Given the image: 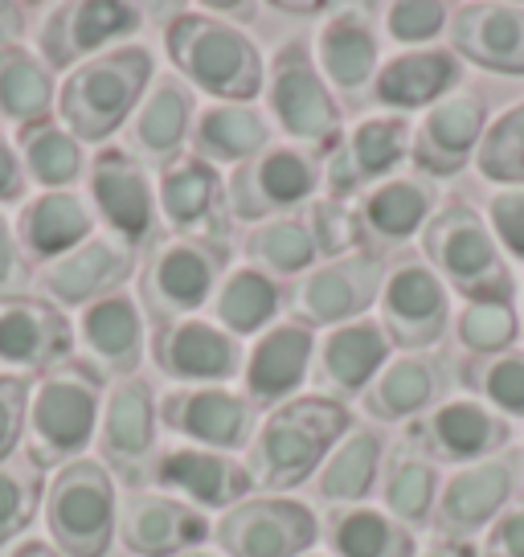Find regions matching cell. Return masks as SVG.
I'll list each match as a JSON object with an SVG mask.
<instances>
[{"mask_svg":"<svg viewBox=\"0 0 524 557\" xmlns=\"http://www.w3.org/2000/svg\"><path fill=\"white\" fill-rule=\"evenodd\" d=\"M352 426L357 418L349 406L324 394H296L291 401L275 406L271 414H262L242 455L254 492L283 496L291 487L308 484Z\"/></svg>","mask_w":524,"mask_h":557,"instance_id":"6da1fadb","label":"cell"},{"mask_svg":"<svg viewBox=\"0 0 524 557\" xmlns=\"http://www.w3.org/2000/svg\"><path fill=\"white\" fill-rule=\"evenodd\" d=\"M152 78H157V53L140 41L115 46L99 58H87L58 83L53 115L71 127V136L83 148L87 144L103 148L107 139L123 132L127 120L136 115Z\"/></svg>","mask_w":524,"mask_h":557,"instance_id":"7a4b0ae2","label":"cell"},{"mask_svg":"<svg viewBox=\"0 0 524 557\" xmlns=\"http://www.w3.org/2000/svg\"><path fill=\"white\" fill-rule=\"evenodd\" d=\"M164 53L189 87L213 95V103H254L266 87L254 37L205 9H180L164 25Z\"/></svg>","mask_w":524,"mask_h":557,"instance_id":"3957f363","label":"cell"},{"mask_svg":"<svg viewBox=\"0 0 524 557\" xmlns=\"http://www.w3.org/2000/svg\"><path fill=\"white\" fill-rule=\"evenodd\" d=\"M419 255L435 267L447 292H459L463 299H512L516 304L521 296L516 275L504 262V250L496 246L488 213H479L467 197L438 201L431 222L419 234Z\"/></svg>","mask_w":524,"mask_h":557,"instance_id":"277c9868","label":"cell"},{"mask_svg":"<svg viewBox=\"0 0 524 557\" xmlns=\"http://www.w3.org/2000/svg\"><path fill=\"white\" fill-rule=\"evenodd\" d=\"M103 398V377L83 357H71L66 366L41 373L29 398V426L21 451L41 471H58L71 459H83V451L99 435Z\"/></svg>","mask_w":524,"mask_h":557,"instance_id":"5b68a950","label":"cell"},{"mask_svg":"<svg viewBox=\"0 0 524 557\" xmlns=\"http://www.w3.org/2000/svg\"><path fill=\"white\" fill-rule=\"evenodd\" d=\"M266 115L283 136L324 157L345 132V107L336 103L324 74L315 66V53L303 37H287L266 62Z\"/></svg>","mask_w":524,"mask_h":557,"instance_id":"8992f818","label":"cell"},{"mask_svg":"<svg viewBox=\"0 0 524 557\" xmlns=\"http://www.w3.org/2000/svg\"><path fill=\"white\" fill-rule=\"evenodd\" d=\"M41 521L50 533V545L66 557H107L120 521V492L115 475L99 459H71L58 468L46 484Z\"/></svg>","mask_w":524,"mask_h":557,"instance_id":"52a82bcc","label":"cell"},{"mask_svg":"<svg viewBox=\"0 0 524 557\" xmlns=\"http://www.w3.org/2000/svg\"><path fill=\"white\" fill-rule=\"evenodd\" d=\"M229 271V243H197L160 234L144 250L140 275H136V299L152 324L197 315L213 299L217 283Z\"/></svg>","mask_w":524,"mask_h":557,"instance_id":"ba28073f","label":"cell"},{"mask_svg":"<svg viewBox=\"0 0 524 557\" xmlns=\"http://www.w3.org/2000/svg\"><path fill=\"white\" fill-rule=\"evenodd\" d=\"M320 157L299 144H271L259 157L229 169L226 176V209L229 218L259 226L266 218L299 213L315 201L320 189Z\"/></svg>","mask_w":524,"mask_h":557,"instance_id":"9c48e42d","label":"cell"},{"mask_svg":"<svg viewBox=\"0 0 524 557\" xmlns=\"http://www.w3.org/2000/svg\"><path fill=\"white\" fill-rule=\"evenodd\" d=\"M144 29V9L127 0H62L50 4L34 29V50L58 74L83 66L87 58L127 46Z\"/></svg>","mask_w":524,"mask_h":557,"instance_id":"30bf717a","label":"cell"},{"mask_svg":"<svg viewBox=\"0 0 524 557\" xmlns=\"http://www.w3.org/2000/svg\"><path fill=\"white\" fill-rule=\"evenodd\" d=\"M87 201L107 234H115L132 250H148L160 238L157 181L123 144H103L87 160Z\"/></svg>","mask_w":524,"mask_h":557,"instance_id":"8fae6325","label":"cell"},{"mask_svg":"<svg viewBox=\"0 0 524 557\" xmlns=\"http://www.w3.org/2000/svg\"><path fill=\"white\" fill-rule=\"evenodd\" d=\"M385 283V259L352 250L340 259H328L312 267L308 275L287 283V320H296L312 332L340 329L377 304Z\"/></svg>","mask_w":524,"mask_h":557,"instance_id":"7c38bea8","label":"cell"},{"mask_svg":"<svg viewBox=\"0 0 524 557\" xmlns=\"http://www.w3.org/2000/svg\"><path fill=\"white\" fill-rule=\"evenodd\" d=\"M451 292L422 255H402L385 267L377 320L389 345L402 352H426L451 329Z\"/></svg>","mask_w":524,"mask_h":557,"instance_id":"4fadbf2b","label":"cell"},{"mask_svg":"<svg viewBox=\"0 0 524 557\" xmlns=\"http://www.w3.org/2000/svg\"><path fill=\"white\" fill-rule=\"evenodd\" d=\"M414 127L406 115H369L357 127L340 132L336 144L320 157V189L333 201L352 206L373 185L394 176V169L410 160Z\"/></svg>","mask_w":524,"mask_h":557,"instance_id":"5bb4252c","label":"cell"},{"mask_svg":"<svg viewBox=\"0 0 524 557\" xmlns=\"http://www.w3.org/2000/svg\"><path fill=\"white\" fill-rule=\"evenodd\" d=\"M320 541V517L296 496H246L213 524V545L226 557H299Z\"/></svg>","mask_w":524,"mask_h":557,"instance_id":"9a60e30c","label":"cell"},{"mask_svg":"<svg viewBox=\"0 0 524 557\" xmlns=\"http://www.w3.org/2000/svg\"><path fill=\"white\" fill-rule=\"evenodd\" d=\"M157 389L144 377H123L107 385L103 414H99V463L127 487H144L157 459Z\"/></svg>","mask_w":524,"mask_h":557,"instance_id":"2e32d148","label":"cell"},{"mask_svg":"<svg viewBox=\"0 0 524 557\" xmlns=\"http://www.w3.org/2000/svg\"><path fill=\"white\" fill-rule=\"evenodd\" d=\"M508 438H512V422L479 398H447L402 426V443L419 447L435 463H451V468L500 455Z\"/></svg>","mask_w":524,"mask_h":557,"instance_id":"e0dca14e","label":"cell"},{"mask_svg":"<svg viewBox=\"0 0 524 557\" xmlns=\"http://www.w3.org/2000/svg\"><path fill=\"white\" fill-rule=\"evenodd\" d=\"M516 471L521 459L512 451H500L479 463H463L454 468L442 487H438L435 512H431V533L451 541H472L484 533L516 496Z\"/></svg>","mask_w":524,"mask_h":557,"instance_id":"ac0fdd59","label":"cell"},{"mask_svg":"<svg viewBox=\"0 0 524 557\" xmlns=\"http://www.w3.org/2000/svg\"><path fill=\"white\" fill-rule=\"evenodd\" d=\"M160 426L189 438L192 447L238 455L254 438L259 406L229 385H173L157 398Z\"/></svg>","mask_w":524,"mask_h":557,"instance_id":"d6986e66","label":"cell"},{"mask_svg":"<svg viewBox=\"0 0 524 557\" xmlns=\"http://www.w3.org/2000/svg\"><path fill=\"white\" fill-rule=\"evenodd\" d=\"M148 357L169 382L180 385H226L246 366L242 341L229 336L217 320H205V315L152 324Z\"/></svg>","mask_w":524,"mask_h":557,"instance_id":"ffe728a7","label":"cell"},{"mask_svg":"<svg viewBox=\"0 0 524 557\" xmlns=\"http://www.w3.org/2000/svg\"><path fill=\"white\" fill-rule=\"evenodd\" d=\"M312 53L328 90L336 95V103L361 111L373 99V83L382 70V46H377V29L369 21L365 4L328 9V17L315 29Z\"/></svg>","mask_w":524,"mask_h":557,"instance_id":"44dd1931","label":"cell"},{"mask_svg":"<svg viewBox=\"0 0 524 557\" xmlns=\"http://www.w3.org/2000/svg\"><path fill=\"white\" fill-rule=\"evenodd\" d=\"M136 271V250L120 243L115 234L95 230L87 243L74 246L71 255L46 262L34 271V296L66 308H90L95 299L123 292V283Z\"/></svg>","mask_w":524,"mask_h":557,"instance_id":"7402d4cb","label":"cell"},{"mask_svg":"<svg viewBox=\"0 0 524 557\" xmlns=\"http://www.w3.org/2000/svg\"><path fill=\"white\" fill-rule=\"evenodd\" d=\"M488 132V103L479 90L459 87L447 99L422 111L419 127L410 136V160L426 181L459 176L479 152V139Z\"/></svg>","mask_w":524,"mask_h":557,"instance_id":"603a6c76","label":"cell"},{"mask_svg":"<svg viewBox=\"0 0 524 557\" xmlns=\"http://www.w3.org/2000/svg\"><path fill=\"white\" fill-rule=\"evenodd\" d=\"M78 348L71 315L41 296L0 299V366L4 373L41 377L50 369L66 366Z\"/></svg>","mask_w":524,"mask_h":557,"instance_id":"cb8c5ba5","label":"cell"},{"mask_svg":"<svg viewBox=\"0 0 524 557\" xmlns=\"http://www.w3.org/2000/svg\"><path fill=\"white\" fill-rule=\"evenodd\" d=\"M115 537L132 557H176L213 537V524L201 508L176 500L157 487H127L120 496Z\"/></svg>","mask_w":524,"mask_h":557,"instance_id":"d4e9b609","label":"cell"},{"mask_svg":"<svg viewBox=\"0 0 524 557\" xmlns=\"http://www.w3.org/2000/svg\"><path fill=\"white\" fill-rule=\"evenodd\" d=\"M157 206L176 238L197 243H229V209H226V176L210 160L176 157L169 169L157 173Z\"/></svg>","mask_w":524,"mask_h":557,"instance_id":"484cf974","label":"cell"},{"mask_svg":"<svg viewBox=\"0 0 524 557\" xmlns=\"http://www.w3.org/2000/svg\"><path fill=\"white\" fill-rule=\"evenodd\" d=\"M435 209L438 193L426 176H389L352 201L357 250L377 255V259L402 250L410 238H419Z\"/></svg>","mask_w":524,"mask_h":557,"instance_id":"4316f807","label":"cell"},{"mask_svg":"<svg viewBox=\"0 0 524 557\" xmlns=\"http://www.w3.org/2000/svg\"><path fill=\"white\" fill-rule=\"evenodd\" d=\"M148 484L157 492H169L192 508H234L254 492V480L246 471V459L229 451H210V447H164L152 459Z\"/></svg>","mask_w":524,"mask_h":557,"instance_id":"83f0119b","label":"cell"},{"mask_svg":"<svg viewBox=\"0 0 524 557\" xmlns=\"http://www.w3.org/2000/svg\"><path fill=\"white\" fill-rule=\"evenodd\" d=\"M389 357H394V345H389L377 315H361V320H349L340 329H328L324 336H315V394L349 406V398L365 394L369 382L382 373Z\"/></svg>","mask_w":524,"mask_h":557,"instance_id":"f1b7e54d","label":"cell"},{"mask_svg":"<svg viewBox=\"0 0 524 557\" xmlns=\"http://www.w3.org/2000/svg\"><path fill=\"white\" fill-rule=\"evenodd\" d=\"M447 41L459 62L504 78H524V4L516 0H472L451 9Z\"/></svg>","mask_w":524,"mask_h":557,"instance_id":"f546056e","label":"cell"},{"mask_svg":"<svg viewBox=\"0 0 524 557\" xmlns=\"http://www.w3.org/2000/svg\"><path fill=\"white\" fill-rule=\"evenodd\" d=\"M192 120H197V95L189 83L180 74H157L136 107V115L123 127V148L140 160L144 169L160 173L176 157H185Z\"/></svg>","mask_w":524,"mask_h":557,"instance_id":"4dcf8cb0","label":"cell"},{"mask_svg":"<svg viewBox=\"0 0 524 557\" xmlns=\"http://www.w3.org/2000/svg\"><path fill=\"white\" fill-rule=\"evenodd\" d=\"M78 348L99 377L123 382V377H140L144 352H148V329H144V308L132 292L95 299L78 315Z\"/></svg>","mask_w":524,"mask_h":557,"instance_id":"1f68e13d","label":"cell"},{"mask_svg":"<svg viewBox=\"0 0 524 557\" xmlns=\"http://www.w3.org/2000/svg\"><path fill=\"white\" fill-rule=\"evenodd\" d=\"M315 357V332L296 324V320H279L271 329L254 336V345L246 348L242 366V394L254 406L275 410L283 401L296 398V389L312 377Z\"/></svg>","mask_w":524,"mask_h":557,"instance_id":"d6a6232c","label":"cell"},{"mask_svg":"<svg viewBox=\"0 0 524 557\" xmlns=\"http://www.w3.org/2000/svg\"><path fill=\"white\" fill-rule=\"evenodd\" d=\"M99 218L90 209L87 193L78 189H46L25 197L17 206L13 230H17L21 255L29 267H46V262L71 255L74 246H83L95 234Z\"/></svg>","mask_w":524,"mask_h":557,"instance_id":"836d02e7","label":"cell"},{"mask_svg":"<svg viewBox=\"0 0 524 557\" xmlns=\"http://www.w3.org/2000/svg\"><path fill=\"white\" fill-rule=\"evenodd\" d=\"M463 83V62L451 46H426V50H402L382 62L373 83V103L389 107V115L402 111H426L438 99H447Z\"/></svg>","mask_w":524,"mask_h":557,"instance_id":"e575fe53","label":"cell"},{"mask_svg":"<svg viewBox=\"0 0 524 557\" xmlns=\"http://www.w3.org/2000/svg\"><path fill=\"white\" fill-rule=\"evenodd\" d=\"M447 369L435 352H394L361 394V410L377 422H410L447 401Z\"/></svg>","mask_w":524,"mask_h":557,"instance_id":"d590c367","label":"cell"},{"mask_svg":"<svg viewBox=\"0 0 524 557\" xmlns=\"http://www.w3.org/2000/svg\"><path fill=\"white\" fill-rule=\"evenodd\" d=\"M385 435L377 426L357 422L349 435L336 443L328 459L320 463V471L312 475V492L324 505H365L369 496L377 492L385 463Z\"/></svg>","mask_w":524,"mask_h":557,"instance_id":"8d00e7d4","label":"cell"},{"mask_svg":"<svg viewBox=\"0 0 524 557\" xmlns=\"http://www.w3.org/2000/svg\"><path fill=\"white\" fill-rule=\"evenodd\" d=\"M271 148V123L254 103H210L197 111L189 136V152L210 160L213 169L222 164H246Z\"/></svg>","mask_w":524,"mask_h":557,"instance_id":"74e56055","label":"cell"},{"mask_svg":"<svg viewBox=\"0 0 524 557\" xmlns=\"http://www.w3.org/2000/svg\"><path fill=\"white\" fill-rule=\"evenodd\" d=\"M213 320L229 336H262L271 324H279V312L287 308V287L279 278H271L259 267H229L226 278L213 292Z\"/></svg>","mask_w":524,"mask_h":557,"instance_id":"f35d334b","label":"cell"},{"mask_svg":"<svg viewBox=\"0 0 524 557\" xmlns=\"http://www.w3.org/2000/svg\"><path fill=\"white\" fill-rule=\"evenodd\" d=\"M333 557H419L414 529L394 521L385 508L336 505L320 524Z\"/></svg>","mask_w":524,"mask_h":557,"instance_id":"ab89813d","label":"cell"},{"mask_svg":"<svg viewBox=\"0 0 524 557\" xmlns=\"http://www.w3.org/2000/svg\"><path fill=\"white\" fill-rule=\"evenodd\" d=\"M438 487H442V471L431 455H422L410 443L385 451L377 492H382V508L394 521H402L406 529H431Z\"/></svg>","mask_w":524,"mask_h":557,"instance_id":"60d3db41","label":"cell"},{"mask_svg":"<svg viewBox=\"0 0 524 557\" xmlns=\"http://www.w3.org/2000/svg\"><path fill=\"white\" fill-rule=\"evenodd\" d=\"M13 144H17L25 181L37 185V193L74 189L87 176V148L71 136V127L58 120V115L17 127Z\"/></svg>","mask_w":524,"mask_h":557,"instance_id":"b9f144b4","label":"cell"},{"mask_svg":"<svg viewBox=\"0 0 524 557\" xmlns=\"http://www.w3.org/2000/svg\"><path fill=\"white\" fill-rule=\"evenodd\" d=\"M58 107V74L34 46H0V123L50 120Z\"/></svg>","mask_w":524,"mask_h":557,"instance_id":"7bdbcfd3","label":"cell"},{"mask_svg":"<svg viewBox=\"0 0 524 557\" xmlns=\"http://www.w3.org/2000/svg\"><path fill=\"white\" fill-rule=\"evenodd\" d=\"M246 267H259L271 278H299L308 275L320 259V246L312 238L308 213H283V218H266L259 226L246 230L242 238Z\"/></svg>","mask_w":524,"mask_h":557,"instance_id":"ee69618b","label":"cell"},{"mask_svg":"<svg viewBox=\"0 0 524 557\" xmlns=\"http://www.w3.org/2000/svg\"><path fill=\"white\" fill-rule=\"evenodd\" d=\"M459 377L475 398L504 418H524V348H504L491 357H467Z\"/></svg>","mask_w":524,"mask_h":557,"instance_id":"f6af8a7d","label":"cell"},{"mask_svg":"<svg viewBox=\"0 0 524 557\" xmlns=\"http://www.w3.org/2000/svg\"><path fill=\"white\" fill-rule=\"evenodd\" d=\"M454 320V336L467 348V357H491L516 348L521 336V308L512 299H463Z\"/></svg>","mask_w":524,"mask_h":557,"instance_id":"bcb514c9","label":"cell"},{"mask_svg":"<svg viewBox=\"0 0 524 557\" xmlns=\"http://www.w3.org/2000/svg\"><path fill=\"white\" fill-rule=\"evenodd\" d=\"M46 484H50L46 471L25 451H17L9 463H0V545L17 541L41 517Z\"/></svg>","mask_w":524,"mask_h":557,"instance_id":"7dc6e473","label":"cell"},{"mask_svg":"<svg viewBox=\"0 0 524 557\" xmlns=\"http://www.w3.org/2000/svg\"><path fill=\"white\" fill-rule=\"evenodd\" d=\"M475 169L491 185H504V189L524 185V99L488 120V132L475 152Z\"/></svg>","mask_w":524,"mask_h":557,"instance_id":"c3c4849f","label":"cell"},{"mask_svg":"<svg viewBox=\"0 0 524 557\" xmlns=\"http://www.w3.org/2000/svg\"><path fill=\"white\" fill-rule=\"evenodd\" d=\"M451 9L438 0H398L385 9V34L406 50H426V41L447 34Z\"/></svg>","mask_w":524,"mask_h":557,"instance_id":"681fc988","label":"cell"},{"mask_svg":"<svg viewBox=\"0 0 524 557\" xmlns=\"http://www.w3.org/2000/svg\"><path fill=\"white\" fill-rule=\"evenodd\" d=\"M303 213H308V226H312V238H315V246H320V259H324V262L340 259V255H352V250H357L352 206H345V201H333V197H315Z\"/></svg>","mask_w":524,"mask_h":557,"instance_id":"f907efd6","label":"cell"},{"mask_svg":"<svg viewBox=\"0 0 524 557\" xmlns=\"http://www.w3.org/2000/svg\"><path fill=\"white\" fill-rule=\"evenodd\" d=\"M29 398H34V377L0 373V463H9L25 447Z\"/></svg>","mask_w":524,"mask_h":557,"instance_id":"816d5d0a","label":"cell"},{"mask_svg":"<svg viewBox=\"0 0 524 557\" xmlns=\"http://www.w3.org/2000/svg\"><path fill=\"white\" fill-rule=\"evenodd\" d=\"M488 226L496 234V246L524 262V185L516 189H496L488 201Z\"/></svg>","mask_w":524,"mask_h":557,"instance_id":"f5cc1de1","label":"cell"},{"mask_svg":"<svg viewBox=\"0 0 524 557\" xmlns=\"http://www.w3.org/2000/svg\"><path fill=\"white\" fill-rule=\"evenodd\" d=\"M29 287H34V267H29L25 255H21L13 218L0 209V299L29 296Z\"/></svg>","mask_w":524,"mask_h":557,"instance_id":"db71d44e","label":"cell"},{"mask_svg":"<svg viewBox=\"0 0 524 557\" xmlns=\"http://www.w3.org/2000/svg\"><path fill=\"white\" fill-rule=\"evenodd\" d=\"M479 557H524V500L508 505L504 512L484 529Z\"/></svg>","mask_w":524,"mask_h":557,"instance_id":"11a10c76","label":"cell"},{"mask_svg":"<svg viewBox=\"0 0 524 557\" xmlns=\"http://www.w3.org/2000/svg\"><path fill=\"white\" fill-rule=\"evenodd\" d=\"M25 197H29V181L21 169L17 144L0 127V206H21Z\"/></svg>","mask_w":524,"mask_h":557,"instance_id":"9f6ffc18","label":"cell"},{"mask_svg":"<svg viewBox=\"0 0 524 557\" xmlns=\"http://www.w3.org/2000/svg\"><path fill=\"white\" fill-rule=\"evenodd\" d=\"M29 34V4L0 0V46H21Z\"/></svg>","mask_w":524,"mask_h":557,"instance_id":"6f0895ef","label":"cell"},{"mask_svg":"<svg viewBox=\"0 0 524 557\" xmlns=\"http://www.w3.org/2000/svg\"><path fill=\"white\" fill-rule=\"evenodd\" d=\"M419 557H479V545L475 541H451V537H435Z\"/></svg>","mask_w":524,"mask_h":557,"instance_id":"680465c9","label":"cell"},{"mask_svg":"<svg viewBox=\"0 0 524 557\" xmlns=\"http://www.w3.org/2000/svg\"><path fill=\"white\" fill-rule=\"evenodd\" d=\"M9 557H66V554H58L50 541H41V537H25L21 545H13L9 549Z\"/></svg>","mask_w":524,"mask_h":557,"instance_id":"91938a15","label":"cell"},{"mask_svg":"<svg viewBox=\"0 0 524 557\" xmlns=\"http://www.w3.org/2000/svg\"><path fill=\"white\" fill-rule=\"evenodd\" d=\"M201 9H205V13H213V17H242V21H254L262 13L259 4H201Z\"/></svg>","mask_w":524,"mask_h":557,"instance_id":"94428289","label":"cell"},{"mask_svg":"<svg viewBox=\"0 0 524 557\" xmlns=\"http://www.w3.org/2000/svg\"><path fill=\"white\" fill-rule=\"evenodd\" d=\"M271 9L283 13V17H328V4H287V0H279Z\"/></svg>","mask_w":524,"mask_h":557,"instance_id":"6125c7cd","label":"cell"},{"mask_svg":"<svg viewBox=\"0 0 524 557\" xmlns=\"http://www.w3.org/2000/svg\"><path fill=\"white\" fill-rule=\"evenodd\" d=\"M176 557H226L217 545H197V549H185V554H176Z\"/></svg>","mask_w":524,"mask_h":557,"instance_id":"be15d7a7","label":"cell"},{"mask_svg":"<svg viewBox=\"0 0 524 557\" xmlns=\"http://www.w3.org/2000/svg\"><path fill=\"white\" fill-rule=\"evenodd\" d=\"M299 557H333V554H315V549H308V554H299Z\"/></svg>","mask_w":524,"mask_h":557,"instance_id":"e7e4bbea","label":"cell"},{"mask_svg":"<svg viewBox=\"0 0 524 557\" xmlns=\"http://www.w3.org/2000/svg\"><path fill=\"white\" fill-rule=\"evenodd\" d=\"M521 324H524V287H521Z\"/></svg>","mask_w":524,"mask_h":557,"instance_id":"03108f58","label":"cell"},{"mask_svg":"<svg viewBox=\"0 0 524 557\" xmlns=\"http://www.w3.org/2000/svg\"><path fill=\"white\" fill-rule=\"evenodd\" d=\"M521 468H524V447H521Z\"/></svg>","mask_w":524,"mask_h":557,"instance_id":"003e7915","label":"cell"}]
</instances>
